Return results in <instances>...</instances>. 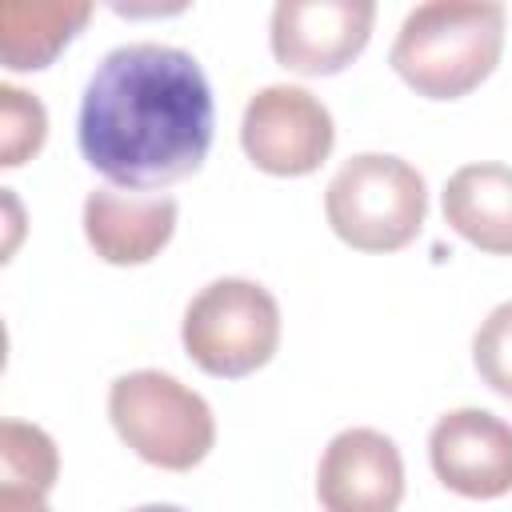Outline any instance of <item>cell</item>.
I'll return each mask as SVG.
<instances>
[{
    "mask_svg": "<svg viewBox=\"0 0 512 512\" xmlns=\"http://www.w3.org/2000/svg\"><path fill=\"white\" fill-rule=\"evenodd\" d=\"M216 108L204 68L172 44H120L88 76L76 144L120 188L152 192L192 176L212 148Z\"/></svg>",
    "mask_w": 512,
    "mask_h": 512,
    "instance_id": "cell-1",
    "label": "cell"
},
{
    "mask_svg": "<svg viewBox=\"0 0 512 512\" xmlns=\"http://www.w3.org/2000/svg\"><path fill=\"white\" fill-rule=\"evenodd\" d=\"M504 48V4L428 0L416 4L396 40L392 68L428 100H456L492 76Z\"/></svg>",
    "mask_w": 512,
    "mask_h": 512,
    "instance_id": "cell-2",
    "label": "cell"
},
{
    "mask_svg": "<svg viewBox=\"0 0 512 512\" xmlns=\"http://www.w3.org/2000/svg\"><path fill=\"white\" fill-rule=\"evenodd\" d=\"M332 232L356 252H396L416 240L428 216L424 176L388 152L348 156L324 188Z\"/></svg>",
    "mask_w": 512,
    "mask_h": 512,
    "instance_id": "cell-3",
    "label": "cell"
},
{
    "mask_svg": "<svg viewBox=\"0 0 512 512\" xmlns=\"http://www.w3.org/2000/svg\"><path fill=\"white\" fill-rule=\"evenodd\" d=\"M108 416L120 440L164 472L196 468L216 444V416L200 392L168 372H124L108 388Z\"/></svg>",
    "mask_w": 512,
    "mask_h": 512,
    "instance_id": "cell-4",
    "label": "cell"
},
{
    "mask_svg": "<svg viewBox=\"0 0 512 512\" xmlns=\"http://www.w3.org/2000/svg\"><path fill=\"white\" fill-rule=\"evenodd\" d=\"M180 340L192 364L208 376H248L264 368L280 344V304L256 280H212L188 300Z\"/></svg>",
    "mask_w": 512,
    "mask_h": 512,
    "instance_id": "cell-5",
    "label": "cell"
},
{
    "mask_svg": "<svg viewBox=\"0 0 512 512\" xmlns=\"http://www.w3.org/2000/svg\"><path fill=\"white\" fill-rule=\"evenodd\" d=\"M332 112L300 84L260 88L240 120V144L260 172L308 176L332 152Z\"/></svg>",
    "mask_w": 512,
    "mask_h": 512,
    "instance_id": "cell-6",
    "label": "cell"
},
{
    "mask_svg": "<svg viewBox=\"0 0 512 512\" xmlns=\"http://www.w3.org/2000/svg\"><path fill=\"white\" fill-rule=\"evenodd\" d=\"M372 0H280L272 8V56L300 76H332L348 68L372 36Z\"/></svg>",
    "mask_w": 512,
    "mask_h": 512,
    "instance_id": "cell-7",
    "label": "cell"
},
{
    "mask_svg": "<svg viewBox=\"0 0 512 512\" xmlns=\"http://www.w3.org/2000/svg\"><path fill=\"white\" fill-rule=\"evenodd\" d=\"M428 460L456 496L496 500L512 492V424L488 408L444 412L428 432Z\"/></svg>",
    "mask_w": 512,
    "mask_h": 512,
    "instance_id": "cell-8",
    "label": "cell"
},
{
    "mask_svg": "<svg viewBox=\"0 0 512 512\" xmlns=\"http://www.w3.org/2000/svg\"><path fill=\"white\" fill-rule=\"evenodd\" d=\"M324 512H396L404 500L400 448L376 428H344L328 440L316 468Z\"/></svg>",
    "mask_w": 512,
    "mask_h": 512,
    "instance_id": "cell-9",
    "label": "cell"
},
{
    "mask_svg": "<svg viewBox=\"0 0 512 512\" xmlns=\"http://www.w3.org/2000/svg\"><path fill=\"white\" fill-rule=\"evenodd\" d=\"M176 232V200L136 188H92L84 196V236L108 264H148Z\"/></svg>",
    "mask_w": 512,
    "mask_h": 512,
    "instance_id": "cell-10",
    "label": "cell"
},
{
    "mask_svg": "<svg viewBox=\"0 0 512 512\" xmlns=\"http://www.w3.org/2000/svg\"><path fill=\"white\" fill-rule=\"evenodd\" d=\"M444 220L480 252L512 256V168L464 164L444 184Z\"/></svg>",
    "mask_w": 512,
    "mask_h": 512,
    "instance_id": "cell-11",
    "label": "cell"
},
{
    "mask_svg": "<svg viewBox=\"0 0 512 512\" xmlns=\"http://www.w3.org/2000/svg\"><path fill=\"white\" fill-rule=\"evenodd\" d=\"M92 4H0V56L12 72L48 68L52 56L88 24Z\"/></svg>",
    "mask_w": 512,
    "mask_h": 512,
    "instance_id": "cell-12",
    "label": "cell"
},
{
    "mask_svg": "<svg viewBox=\"0 0 512 512\" xmlns=\"http://www.w3.org/2000/svg\"><path fill=\"white\" fill-rule=\"evenodd\" d=\"M60 456L44 428L4 420L0 428V512H48Z\"/></svg>",
    "mask_w": 512,
    "mask_h": 512,
    "instance_id": "cell-13",
    "label": "cell"
},
{
    "mask_svg": "<svg viewBox=\"0 0 512 512\" xmlns=\"http://www.w3.org/2000/svg\"><path fill=\"white\" fill-rule=\"evenodd\" d=\"M44 136H48L44 104L16 84H0V164L4 168L24 164L28 156L40 152Z\"/></svg>",
    "mask_w": 512,
    "mask_h": 512,
    "instance_id": "cell-14",
    "label": "cell"
},
{
    "mask_svg": "<svg viewBox=\"0 0 512 512\" xmlns=\"http://www.w3.org/2000/svg\"><path fill=\"white\" fill-rule=\"evenodd\" d=\"M472 360L480 380L504 400H512V300L496 304L484 316V324L472 336Z\"/></svg>",
    "mask_w": 512,
    "mask_h": 512,
    "instance_id": "cell-15",
    "label": "cell"
},
{
    "mask_svg": "<svg viewBox=\"0 0 512 512\" xmlns=\"http://www.w3.org/2000/svg\"><path fill=\"white\" fill-rule=\"evenodd\" d=\"M132 512H184V508H176V504H140Z\"/></svg>",
    "mask_w": 512,
    "mask_h": 512,
    "instance_id": "cell-16",
    "label": "cell"
}]
</instances>
